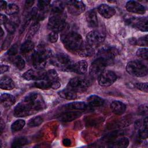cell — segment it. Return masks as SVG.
Here are the masks:
<instances>
[{
  "label": "cell",
  "instance_id": "7dc6e473",
  "mask_svg": "<svg viewBox=\"0 0 148 148\" xmlns=\"http://www.w3.org/2000/svg\"><path fill=\"white\" fill-rule=\"evenodd\" d=\"M7 3L6 1H1L0 2V8L1 10H5L6 7H7Z\"/></svg>",
  "mask_w": 148,
  "mask_h": 148
},
{
  "label": "cell",
  "instance_id": "5b68a950",
  "mask_svg": "<svg viewBox=\"0 0 148 148\" xmlns=\"http://www.w3.org/2000/svg\"><path fill=\"white\" fill-rule=\"evenodd\" d=\"M127 72L136 77H143L147 74V67L143 62L138 60L130 61L126 66Z\"/></svg>",
  "mask_w": 148,
  "mask_h": 148
},
{
  "label": "cell",
  "instance_id": "c3c4849f",
  "mask_svg": "<svg viewBox=\"0 0 148 148\" xmlns=\"http://www.w3.org/2000/svg\"><path fill=\"white\" fill-rule=\"evenodd\" d=\"M8 21V20L7 17L6 16L1 14V24H5Z\"/></svg>",
  "mask_w": 148,
  "mask_h": 148
},
{
  "label": "cell",
  "instance_id": "4dcf8cb0",
  "mask_svg": "<svg viewBox=\"0 0 148 148\" xmlns=\"http://www.w3.org/2000/svg\"><path fill=\"white\" fill-rule=\"evenodd\" d=\"M28 141L25 137H18L15 138L12 143V147H20L28 144Z\"/></svg>",
  "mask_w": 148,
  "mask_h": 148
},
{
  "label": "cell",
  "instance_id": "d6986e66",
  "mask_svg": "<svg viewBox=\"0 0 148 148\" xmlns=\"http://www.w3.org/2000/svg\"><path fill=\"white\" fill-rule=\"evenodd\" d=\"M86 18L90 27L96 28L98 27V21L96 13L94 10H91L87 12L86 14Z\"/></svg>",
  "mask_w": 148,
  "mask_h": 148
},
{
  "label": "cell",
  "instance_id": "8992f818",
  "mask_svg": "<svg viewBox=\"0 0 148 148\" xmlns=\"http://www.w3.org/2000/svg\"><path fill=\"white\" fill-rule=\"evenodd\" d=\"M118 53V51L113 47L103 48L99 51L97 54V58L101 60L106 66L113 64L114 58Z\"/></svg>",
  "mask_w": 148,
  "mask_h": 148
},
{
  "label": "cell",
  "instance_id": "f5cc1de1",
  "mask_svg": "<svg viewBox=\"0 0 148 148\" xmlns=\"http://www.w3.org/2000/svg\"><path fill=\"white\" fill-rule=\"evenodd\" d=\"M1 132L2 133L3 130L5 129V123L2 120H1Z\"/></svg>",
  "mask_w": 148,
  "mask_h": 148
},
{
  "label": "cell",
  "instance_id": "ee69618b",
  "mask_svg": "<svg viewBox=\"0 0 148 148\" xmlns=\"http://www.w3.org/2000/svg\"><path fill=\"white\" fill-rule=\"evenodd\" d=\"M17 51H18V47H17V45L15 44L13 45L11 47H10V49L8 51L7 54L10 56H14L17 54Z\"/></svg>",
  "mask_w": 148,
  "mask_h": 148
},
{
  "label": "cell",
  "instance_id": "d4e9b609",
  "mask_svg": "<svg viewBox=\"0 0 148 148\" xmlns=\"http://www.w3.org/2000/svg\"><path fill=\"white\" fill-rule=\"evenodd\" d=\"M94 53V48L92 47L88 44H84L81 49L76 54L84 57L92 56Z\"/></svg>",
  "mask_w": 148,
  "mask_h": 148
},
{
  "label": "cell",
  "instance_id": "ac0fdd59",
  "mask_svg": "<svg viewBox=\"0 0 148 148\" xmlns=\"http://www.w3.org/2000/svg\"><path fill=\"white\" fill-rule=\"evenodd\" d=\"M110 108L114 114L121 115L125 112L126 106L119 101H114L110 104Z\"/></svg>",
  "mask_w": 148,
  "mask_h": 148
},
{
  "label": "cell",
  "instance_id": "9c48e42d",
  "mask_svg": "<svg viewBox=\"0 0 148 148\" xmlns=\"http://www.w3.org/2000/svg\"><path fill=\"white\" fill-rule=\"evenodd\" d=\"M116 79L117 76L113 72L104 71L98 77V83L101 86L107 87L112 85Z\"/></svg>",
  "mask_w": 148,
  "mask_h": 148
},
{
  "label": "cell",
  "instance_id": "681fc988",
  "mask_svg": "<svg viewBox=\"0 0 148 148\" xmlns=\"http://www.w3.org/2000/svg\"><path fill=\"white\" fill-rule=\"evenodd\" d=\"M9 69V67L8 66L6 65H1V73L2 74L5 72H6V71H8Z\"/></svg>",
  "mask_w": 148,
  "mask_h": 148
},
{
  "label": "cell",
  "instance_id": "f546056e",
  "mask_svg": "<svg viewBox=\"0 0 148 148\" xmlns=\"http://www.w3.org/2000/svg\"><path fill=\"white\" fill-rule=\"evenodd\" d=\"M64 6V3L62 1H56L53 2L51 7L53 14L63 13Z\"/></svg>",
  "mask_w": 148,
  "mask_h": 148
},
{
  "label": "cell",
  "instance_id": "74e56055",
  "mask_svg": "<svg viewBox=\"0 0 148 148\" xmlns=\"http://www.w3.org/2000/svg\"><path fill=\"white\" fill-rule=\"evenodd\" d=\"M4 26L6 29V31L10 34H12L14 32L15 29H16V25L11 21H8L5 24Z\"/></svg>",
  "mask_w": 148,
  "mask_h": 148
},
{
  "label": "cell",
  "instance_id": "4fadbf2b",
  "mask_svg": "<svg viewBox=\"0 0 148 148\" xmlns=\"http://www.w3.org/2000/svg\"><path fill=\"white\" fill-rule=\"evenodd\" d=\"M33 113L30 105L25 101L17 104L14 109V114L16 117H25Z\"/></svg>",
  "mask_w": 148,
  "mask_h": 148
},
{
  "label": "cell",
  "instance_id": "277c9868",
  "mask_svg": "<svg viewBox=\"0 0 148 148\" xmlns=\"http://www.w3.org/2000/svg\"><path fill=\"white\" fill-rule=\"evenodd\" d=\"M51 62L59 69L64 71H70L73 64L69 57L64 53H59L52 57Z\"/></svg>",
  "mask_w": 148,
  "mask_h": 148
},
{
  "label": "cell",
  "instance_id": "603a6c76",
  "mask_svg": "<svg viewBox=\"0 0 148 148\" xmlns=\"http://www.w3.org/2000/svg\"><path fill=\"white\" fill-rule=\"evenodd\" d=\"M128 145L129 139L126 137H121L112 142L109 146L114 148H124L127 147Z\"/></svg>",
  "mask_w": 148,
  "mask_h": 148
},
{
  "label": "cell",
  "instance_id": "30bf717a",
  "mask_svg": "<svg viewBox=\"0 0 148 148\" xmlns=\"http://www.w3.org/2000/svg\"><path fill=\"white\" fill-rule=\"evenodd\" d=\"M125 22L129 25H132L138 29L142 31H147V18L140 17L135 18L134 17H130L125 20Z\"/></svg>",
  "mask_w": 148,
  "mask_h": 148
},
{
  "label": "cell",
  "instance_id": "bcb514c9",
  "mask_svg": "<svg viewBox=\"0 0 148 148\" xmlns=\"http://www.w3.org/2000/svg\"><path fill=\"white\" fill-rule=\"evenodd\" d=\"M138 112L141 115L147 114V105L143 104L139 106L138 109Z\"/></svg>",
  "mask_w": 148,
  "mask_h": 148
},
{
  "label": "cell",
  "instance_id": "ba28073f",
  "mask_svg": "<svg viewBox=\"0 0 148 148\" xmlns=\"http://www.w3.org/2000/svg\"><path fill=\"white\" fill-rule=\"evenodd\" d=\"M105 35L99 31H92L86 36L87 44L94 48L100 45L105 40Z\"/></svg>",
  "mask_w": 148,
  "mask_h": 148
},
{
  "label": "cell",
  "instance_id": "7a4b0ae2",
  "mask_svg": "<svg viewBox=\"0 0 148 148\" xmlns=\"http://www.w3.org/2000/svg\"><path fill=\"white\" fill-rule=\"evenodd\" d=\"M51 57V52L50 50L40 49L36 51L32 56L34 66L36 69H43L47 63V60Z\"/></svg>",
  "mask_w": 148,
  "mask_h": 148
},
{
  "label": "cell",
  "instance_id": "f35d334b",
  "mask_svg": "<svg viewBox=\"0 0 148 148\" xmlns=\"http://www.w3.org/2000/svg\"><path fill=\"white\" fill-rule=\"evenodd\" d=\"M147 48H140L137 50L136 55L143 59L147 60L148 57V53H147Z\"/></svg>",
  "mask_w": 148,
  "mask_h": 148
},
{
  "label": "cell",
  "instance_id": "83f0119b",
  "mask_svg": "<svg viewBox=\"0 0 148 148\" xmlns=\"http://www.w3.org/2000/svg\"><path fill=\"white\" fill-rule=\"evenodd\" d=\"M65 108L69 110H84L87 108L86 104L83 102H73L66 104Z\"/></svg>",
  "mask_w": 148,
  "mask_h": 148
},
{
  "label": "cell",
  "instance_id": "b9f144b4",
  "mask_svg": "<svg viewBox=\"0 0 148 148\" xmlns=\"http://www.w3.org/2000/svg\"><path fill=\"white\" fill-rule=\"evenodd\" d=\"M58 38V32L55 31H51L48 35V39L51 43H55L57 41Z\"/></svg>",
  "mask_w": 148,
  "mask_h": 148
},
{
  "label": "cell",
  "instance_id": "8fae6325",
  "mask_svg": "<svg viewBox=\"0 0 148 148\" xmlns=\"http://www.w3.org/2000/svg\"><path fill=\"white\" fill-rule=\"evenodd\" d=\"M105 64L99 59L97 58L91 64L90 68V75L93 78H98L104 71Z\"/></svg>",
  "mask_w": 148,
  "mask_h": 148
},
{
  "label": "cell",
  "instance_id": "e0dca14e",
  "mask_svg": "<svg viewBox=\"0 0 148 148\" xmlns=\"http://www.w3.org/2000/svg\"><path fill=\"white\" fill-rule=\"evenodd\" d=\"M98 11L102 16L106 18H110L116 13L114 8L106 4H102L99 5L98 7Z\"/></svg>",
  "mask_w": 148,
  "mask_h": 148
},
{
  "label": "cell",
  "instance_id": "db71d44e",
  "mask_svg": "<svg viewBox=\"0 0 148 148\" xmlns=\"http://www.w3.org/2000/svg\"><path fill=\"white\" fill-rule=\"evenodd\" d=\"M1 36L2 37V36H3V29H2V28H1Z\"/></svg>",
  "mask_w": 148,
  "mask_h": 148
},
{
  "label": "cell",
  "instance_id": "816d5d0a",
  "mask_svg": "<svg viewBox=\"0 0 148 148\" xmlns=\"http://www.w3.org/2000/svg\"><path fill=\"white\" fill-rule=\"evenodd\" d=\"M34 3V1H27L25 2V6L27 8L31 7Z\"/></svg>",
  "mask_w": 148,
  "mask_h": 148
},
{
  "label": "cell",
  "instance_id": "52a82bcc",
  "mask_svg": "<svg viewBox=\"0 0 148 148\" xmlns=\"http://www.w3.org/2000/svg\"><path fill=\"white\" fill-rule=\"evenodd\" d=\"M90 84V82L88 80L83 77H76L69 80L68 88L75 92H83L89 87Z\"/></svg>",
  "mask_w": 148,
  "mask_h": 148
},
{
  "label": "cell",
  "instance_id": "ab89813d",
  "mask_svg": "<svg viewBox=\"0 0 148 148\" xmlns=\"http://www.w3.org/2000/svg\"><path fill=\"white\" fill-rule=\"evenodd\" d=\"M50 3V1H38V8L40 10L43 11L46 10V9L48 8Z\"/></svg>",
  "mask_w": 148,
  "mask_h": 148
},
{
  "label": "cell",
  "instance_id": "7402d4cb",
  "mask_svg": "<svg viewBox=\"0 0 148 148\" xmlns=\"http://www.w3.org/2000/svg\"><path fill=\"white\" fill-rule=\"evenodd\" d=\"M16 102L15 97L9 94H3L1 96V103L5 108H9Z\"/></svg>",
  "mask_w": 148,
  "mask_h": 148
},
{
  "label": "cell",
  "instance_id": "d6a6232c",
  "mask_svg": "<svg viewBox=\"0 0 148 148\" xmlns=\"http://www.w3.org/2000/svg\"><path fill=\"white\" fill-rule=\"evenodd\" d=\"M147 42H148V40H147V35L141 37L138 39H136L135 38H132L130 40V43H131L134 45L140 46H147Z\"/></svg>",
  "mask_w": 148,
  "mask_h": 148
},
{
  "label": "cell",
  "instance_id": "f1b7e54d",
  "mask_svg": "<svg viewBox=\"0 0 148 148\" xmlns=\"http://www.w3.org/2000/svg\"><path fill=\"white\" fill-rule=\"evenodd\" d=\"M34 48V43L30 40H27L21 45L20 51L23 54H27L31 52Z\"/></svg>",
  "mask_w": 148,
  "mask_h": 148
},
{
  "label": "cell",
  "instance_id": "9a60e30c",
  "mask_svg": "<svg viewBox=\"0 0 148 148\" xmlns=\"http://www.w3.org/2000/svg\"><path fill=\"white\" fill-rule=\"evenodd\" d=\"M46 72L35 71L34 69H29L23 75V77L27 80H40L44 79L45 77Z\"/></svg>",
  "mask_w": 148,
  "mask_h": 148
},
{
  "label": "cell",
  "instance_id": "5bb4252c",
  "mask_svg": "<svg viewBox=\"0 0 148 148\" xmlns=\"http://www.w3.org/2000/svg\"><path fill=\"white\" fill-rule=\"evenodd\" d=\"M45 79L47 80L51 84V88L57 89L60 87V83L58 81L57 72L54 69H50L46 72Z\"/></svg>",
  "mask_w": 148,
  "mask_h": 148
},
{
  "label": "cell",
  "instance_id": "7bdbcfd3",
  "mask_svg": "<svg viewBox=\"0 0 148 148\" xmlns=\"http://www.w3.org/2000/svg\"><path fill=\"white\" fill-rule=\"evenodd\" d=\"M135 86L139 90L147 92V83H136Z\"/></svg>",
  "mask_w": 148,
  "mask_h": 148
},
{
  "label": "cell",
  "instance_id": "1f68e13d",
  "mask_svg": "<svg viewBox=\"0 0 148 148\" xmlns=\"http://www.w3.org/2000/svg\"><path fill=\"white\" fill-rule=\"evenodd\" d=\"M14 65L20 70L23 69L25 66V61L20 56H14L12 58Z\"/></svg>",
  "mask_w": 148,
  "mask_h": 148
},
{
  "label": "cell",
  "instance_id": "cb8c5ba5",
  "mask_svg": "<svg viewBox=\"0 0 148 148\" xmlns=\"http://www.w3.org/2000/svg\"><path fill=\"white\" fill-rule=\"evenodd\" d=\"M58 94L61 98L68 100H73L77 97L76 92L69 88L59 91Z\"/></svg>",
  "mask_w": 148,
  "mask_h": 148
},
{
  "label": "cell",
  "instance_id": "d590c367",
  "mask_svg": "<svg viewBox=\"0 0 148 148\" xmlns=\"http://www.w3.org/2000/svg\"><path fill=\"white\" fill-rule=\"evenodd\" d=\"M35 86L40 89H48L51 88V84L46 79L38 80L35 83Z\"/></svg>",
  "mask_w": 148,
  "mask_h": 148
},
{
  "label": "cell",
  "instance_id": "484cf974",
  "mask_svg": "<svg viewBox=\"0 0 148 148\" xmlns=\"http://www.w3.org/2000/svg\"><path fill=\"white\" fill-rule=\"evenodd\" d=\"M87 101L89 105L92 107H98L102 106L104 103L103 99L96 95H92L89 96Z\"/></svg>",
  "mask_w": 148,
  "mask_h": 148
},
{
  "label": "cell",
  "instance_id": "8d00e7d4",
  "mask_svg": "<svg viewBox=\"0 0 148 148\" xmlns=\"http://www.w3.org/2000/svg\"><path fill=\"white\" fill-rule=\"evenodd\" d=\"M43 118L40 116H36L32 118L28 123V125L29 127H34L40 125L43 123Z\"/></svg>",
  "mask_w": 148,
  "mask_h": 148
},
{
  "label": "cell",
  "instance_id": "e575fe53",
  "mask_svg": "<svg viewBox=\"0 0 148 148\" xmlns=\"http://www.w3.org/2000/svg\"><path fill=\"white\" fill-rule=\"evenodd\" d=\"M19 11L18 6L14 3H9L7 5L5 12L9 15H13L17 14Z\"/></svg>",
  "mask_w": 148,
  "mask_h": 148
},
{
  "label": "cell",
  "instance_id": "60d3db41",
  "mask_svg": "<svg viewBox=\"0 0 148 148\" xmlns=\"http://www.w3.org/2000/svg\"><path fill=\"white\" fill-rule=\"evenodd\" d=\"M39 28V25L37 22L33 24L29 30L28 36H29L30 37H32L36 33Z\"/></svg>",
  "mask_w": 148,
  "mask_h": 148
},
{
  "label": "cell",
  "instance_id": "44dd1931",
  "mask_svg": "<svg viewBox=\"0 0 148 148\" xmlns=\"http://www.w3.org/2000/svg\"><path fill=\"white\" fill-rule=\"evenodd\" d=\"M14 82L10 77L5 76L1 78L0 87L2 89L6 90H10L14 88Z\"/></svg>",
  "mask_w": 148,
  "mask_h": 148
},
{
  "label": "cell",
  "instance_id": "f6af8a7d",
  "mask_svg": "<svg viewBox=\"0 0 148 148\" xmlns=\"http://www.w3.org/2000/svg\"><path fill=\"white\" fill-rule=\"evenodd\" d=\"M12 36L10 35L9 36H7V38L5 39V40H4L2 45V50H6V49L8 48V47L10 45V42L12 41Z\"/></svg>",
  "mask_w": 148,
  "mask_h": 148
},
{
  "label": "cell",
  "instance_id": "7c38bea8",
  "mask_svg": "<svg viewBox=\"0 0 148 148\" xmlns=\"http://www.w3.org/2000/svg\"><path fill=\"white\" fill-rule=\"evenodd\" d=\"M66 5L69 13L73 16L79 15L85 10V5L82 1H69Z\"/></svg>",
  "mask_w": 148,
  "mask_h": 148
},
{
  "label": "cell",
  "instance_id": "f907efd6",
  "mask_svg": "<svg viewBox=\"0 0 148 148\" xmlns=\"http://www.w3.org/2000/svg\"><path fill=\"white\" fill-rule=\"evenodd\" d=\"M62 143H63V145H65V146H68L71 145V140L68 138H65V139H63V141H62Z\"/></svg>",
  "mask_w": 148,
  "mask_h": 148
},
{
  "label": "cell",
  "instance_id": "6da1fadb",
  "mask_svg": "<svg viewBox=\"0 0 148 148\" xmlns=\"http://www.w3.org/2000/svg\"><path fill=\"white\" fill-rule=\"evenodd\" d=\"M61 40L66 49L76 54L84 44L82 36L77 33L73 32L63 35L61 37Z\"/></svg>",
  "mask_w": 148,
  "mask_h": 148
},
{
  "label": "cell",
  "instance_id": "2e32d148",
  "mask_svg": "<svg viewBox=\"0 0 148 148\" xmlns=\"http://www.w3.org/2000/svg\"><path fill=\"white\" fill-rule=\"evenodd\" d=\"M125 8L128 12L134 13L142 14L146 12L145 8L140 3L135 1H128L126 3Z\"/></svg>",
  "mask_w": 148,
  "mask_h": 148
},
{
  "label": "cell",
  "instance_id": "4316f807",
  "mask_svg": "<svg viewBox=\"0 0 148 148\" xmlns=\"http://www.w3.org/2000/svg\"><path fill=\"white\" fill-rule=\"evenodd\" d=\"M80 113L77 112H66L61 114L60 117V119L65 122L71 121L75 120L80 116Z\"/></svg>",
  "mask_w": 148,
  "mask_h": 148
},
{
  "label": "cell",
  "instance_id": "3957f363",
  "mask_svg": "<svg viewBox=\"0 0 148 148\" xmlns=\"http://www.w3.org/2000/svg\"><path fill=\"white\" fill-rule=\"evenodd\" d=\"M66 14L64 12L53 14L49 19L48 28L57 32L62 31L66 27Z\"/></svg>",
  "mask_w": 148,
  "mask_h": 148
},
{
  "label": "cell",
  "instance_id": "ffe728a7",
  "mask_svg": "<svg viewBox=\"0 0 148 148\" xmlns=\"http://www.w3.org/2000/svg\"><path fill=\"white\" fill-rule=\"evenodd\" d=\"M87 70V63L86 61L81 60L72 66L71 71L77 73V74H84L86 72Z\"/></svg>",
  "mask_w": 148,
  "mask_h": 148
},
{
  "label": "cell",
  "instance_id": "836d02e7",
  "mask_svg": "<svg viewBox=\"0 0 148 148\" xmlns=\"http://www.w3.org/2000/svg\"><path fill=\"white\" fill-rule=\"evenodd\" d=\"M25 124V122L24 120H17L12 124L11 126V129L13 132H17L21 130L24 127Z\"/></svg>",
  "mask_w": 148,
  "mask_h": 148
}]
</instances>
